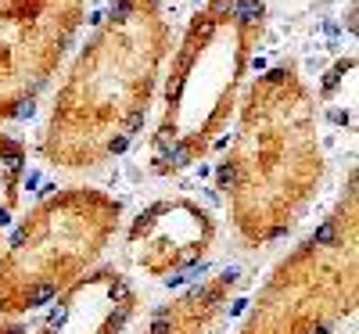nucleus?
Instances as JSON below:
<instances>
[{"label": "nucleus", "mask_w": 359, "mask_h": 334, "mask_svg": "<svg viewBox=\"0 0 359 334\" xmlns=\"http://www.w3.org/2000/svg\"><path fill=\"white\" fill-rule=\"evenodd\" d=\"M266 25V0H201L191 11L158 86V119L147 140V169L155 176L194 169L223 140Z\"/></svg>", "instance_id": "nucleus-3"}, {"label": "nucleus", "mask_w": 359, "mask_h": 334, "mask_svg": "<svg viewBox=\"0 0 359 334\" xmlns=\"http://www.w3.org/2000/svg\"><path fill=\"white\" fill-rule=\"evenodd\" d=\"M230 123L216 187L233 241L259 252L284 241L323 191L320 105L298 62L280 58L245 83Z\"/></svg>", "instance_id": "nucleus-2"}, {"label": "nucleus", "mask_w": 359, "mask_h": 334, "mask_svg": "<svg viewBox=\"0 0 359 334\" xmlns=\"http://www.w3.org/2000/svg\"><path fill=\"white\" fill-rule=\"evenodd\" d=\"M137 284L118 266H94L57 295L29 334H123L137 316Z\"/></svg>", "instance_id": "nucleus-8"}, {"label": "nucleus", "mask_w": 359, "mask_h": 334, "mask_svg": "<svg viewBox=\"0 0 359 334\" xmlns=\"http://www.w3.org/2000/svg\"><path fill=\"white\" fill-rule=\"evenodd\" d=\"M0 334H29V320H8V316H0Z\"/></svg>", "instance_id": "nucleus-11"}, {"label": "nucleus", "mask_w": 359, "mask_h": 334, "mask_svg": "<svg viewBox=\"0 0 359 334\" xmlns=\"http://www.w3.org/2000/svg\"><path fill=\"white\" fill-rule=\"evenodd\" d=\"M86 11L90 0H0V126L33 115Z\"/></svg>", "instance_id": "nucleus-6"}, {"label": "nucleus", "mask_w": 359, "mask_h": 334, "mask_svg": "<svg viewBox=\"0 0 359 334\" xmlns=\"http://www.w3.org/2000/svg\"><path fill=\"white\" fill-rule=\"evenodd\" d=\"M123 227V201L94 184L57 187L40 198L0 248V316L25 320L47 309L97 266Z\"/></svg>", "instance_id": "nucleus-4"}, {"label": "nucleus", "mask_w": 359, "mask_h": 334, "mask_svg": "<svg viewBox=\"0 0 359 334\" xmlns=\"http://www.w3.org/2000/svg\"><path fill=\"white\" fill-rule=\"evenodd\" d=\"M123 252L147 281H180L194 273L216 248V212L191 194H162L126 220Z\"/></svg>", "instance_id": "nucleus-7"}, {"label": "nucleus", "mask_w": 359, "mask_h": 334, "mask_svg": "<svg viewBox=\"0 0 359 334\" xmlns=\"http://www.w3.org/2000/svg\"><path fill=\"white\" fill-rule=\"evenodd\" d=\"M359 298L355 169L327 216L294 241L255 288L233 334H334Z\"/></svg>", "instance_id": "nucleus-5"}, {"label": "nucleus", "mask_w": 359, "mask_h": 334, "mask_svg": "<svg viewBox=\"0 0 359 334\" xmlns=\"http://www.w3.org/2000/svg\"><path fill=\"white\" fill-rule=\"evenodd\" d=\"M25 173H29V147H25V140L0 130V245H4L8 230L18 220Z\"/></svg>", "instance_id": "nucleus-10"}, {"label": "nucleus", "mask_w": 359, "mask_h": 334, "mask_svg": "<svg viewBox=\"0 0 359 334\" xmlns=\"http://www.w3.org/2000/svg\"><path fill=\"white\" fill-rule=\"evenodd\" d=\"M169 51L162 0H108L50 98L40 159L62 173H90L126 155L151 119Z\"/></svg>", "instance_id": "nucleus-1"}, {"label": "nucleus", "mask_w": 359, "mask_h": 334, "mask_svg": "<svg viewBox=\"0 0 359 334\" xmlns=\"http://www.w3.org/2000/svg\"><path fill=\"white\" fill-rule=\"evenodd\" d=\"M245 288L241 266H219L208 277L187 284L180 295L155 306L137 327V334H212L219 320L230 313Z\"/></svg>", "instance_id": "nucleus-9"}]
</instances>
